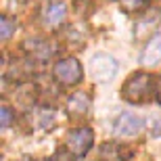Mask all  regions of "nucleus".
Returning a JSON list of instances; mask_svg holds the SVG:
<instances>
[{
	"label": "nucleus",
	"instance_id": "9",
	"mask_svg": "<svg viewBox=\"0 0 161 161\" xmlns=\"http://www.w3.org/2000/svg\"><path fill=\"white\" fill-rule=\"evenodd\" d=\"M142 63L149 67L161 63V31L157 36L151 38V42L147 44V48H144V53H142Z\"/></svg>",
	"mask_w": 161,
	"mask_h": 161
},
{
	"label": "nucleus",
	"instance_id": "3",
	"mask_svg": "<svg viewBox=\"0 0 161 161\" xmlns=\"http://www.w3.org/2000/svg\"><path fill=\"white\" fill-rule=\"evenodd\" d=\"M94 134L90 128H78V130L67 132V149L73 157H84L92 147Z\"/></svg>",
	"mask_w": 161,
	"mask_h": 161
},
{
	"label": "nucleus",
	"instance_id": "6",
	"mask_svg": "<svg viewBox=\"0 0 161 161\" xmlns=\"http://www.w3.org/2000/svg\"><path fill=\"white\" fill-rule=\"evenodd\" d=\"M98 161H125L132 157V151L124 144H117V142H107L103 144L101 151H98Z\"/></svg>",
	"mask_w": 161,
	"mask_h": 161
},
{
	"label": "nucleus",
	"instance_id": "4",
	"mask_svg": "<svg viewBox=\"0 0 161 161\" xmlns=\"http://www.w3.org/2000/svg\"><path fill=\"white\" fill-rule=\"evenodd\" d=\"M90 73L98 82H109L117 73V61L109 54H96L94 59L90 61Z\"/></svg>",
	"mask_w": 161,
	"mask_h": 161
},
{
	"label": "nucleus",
	"instance_id": "15",
	"mask_svg": "<svg viewBox=\"0 0 161 161\" xmlns=\"http://www.w3.org/2000/svg\"><path fill=\"white\" fill-rule=\"evenodd\" d=\"M155 96H157V101H159V105H161V78H159V82H157V90H155Z\"/></svg>",
	"mask_w": 161,
	"mask_h": 161
},
{
	"label": "nucleus",
	"instance_id": "11",
	"mask_svg": "<svg viewBox=\"0 0 161 161\" xmlns=\"http://www.w3.org/2000/svg\"><path fill=\"white\" fill-rule=\"evenodd\" d=\"M119 4L124 11L134 13V11H142L144 6L149 4V0H119Z\"/></svg>",
	"mask_w": 161,
	"mask_h": 161
},
{
	"label": "nucleus",
	"instance_id": "12",
	"mask_svg": "<svg viewBox=\"0 0 161 161\" xmlns=\"http://www.w3.org/2000/svg\"><path fill=\"white\" fill-rule=\"evenodd\" d=\"M0 113H2V128H8V125L13 124V119H15V115H13V109L8 107V105H2L0 107Z\"/></svg>",
	"mask_w": 161,
	"mask_h": 161
},
{
	"label": "nucleus",
	"instance_id": "16",
	"mask_svg": "<svg viewBox=\"0 0 161 161\" xmlns=\"http://www.w3.org/2000/svg\"><path fill=\"white\" fill-rule=\"evenodd\" d=\"M36 161H44V159H36Z\"/></svg>",
	"mask_w": 161,
	"mask_h": 161
},
{
	"label": "nucleus",
	"instance_id": "1",
	"mask_svg": "<svg viewBox=\"0 0 161 161\" xmlns=\"http://www.w3.org/2000/svg\"><path fill=\"white\" fill-rule=\"evenodd\" d=\"M151 90H153V78L144 71H138L124 82L121 94L128 103L140 105V103H147L151 98Z\"/></svg>",
	"mask_w": 161,
	"mask_h": 161
},
{
	"label": "nucleus",
	"instance_id": "14",
	"mask_svg": "<svg viewBox=\"0 0 161 161\" xmlns=\"http://www.w3.org/2000/svg\"><path fill=\"white\" fill-rule=\"evenodd\" d=\"M73 159H75V157H73L67 149H59L48 161H73Z\"/></svg>",
	"mask_w": 161,
	"mask_h": 161
},
{
	"label": "nucleus",
	"instance_id": "10",
	"mask_svg": "<svg viewBox=\"0 0 161 161\" xmlns=\"http://www.w3.org/2000/svg\"><path fill=\"white\" fill-rule=\"evenodd\" d=\"M27 48H31V54L36 57V59H48L50 57V53H53L54 48L48 44V42H42V40H31L30 44H27Z\"/></svg>",
	"mask_w": 161,
	"mask_h": 161
},
{
	"label": "nucleus",
	"instance_id": "7",
	"mask_svg": "<svg viewBox=\"0 0 161 161\" xmlns=\"http://www.w3.org/2000/svg\"><path fill=\"white\" fill-rule=\"evenodd\" d=\"M67 15V4L63 2H50V4L44 8V25H46L48 30H57L61 23H63V19Z\"/></svg>",
	"mask_w": 161,
	"mask_h": 161
},
{
	"label": "nucleus",
	"instance_id": "5",
	"mask_svg": "<svg viewBox=\"0 0 161 161\" xmlns=\"http://www.w3.org/2000/svg\"><path fill=\"white\" fill-rule=\"evenodd\" d=\"M113 132L121 138H132V136H138L142 132V119L134 113H121L115 121V128Z\"/></svg>",
	"mask_w": 161,
	"mask_h": 161
},
{
	"label": "nucleus",
	"instance_id": "8",
	"mask_svg": "<svg viewBox=\"0 0 161 161\" xmlns=\"http://www.w3.org/2000/svg\"><path fill=\"white\" fill-rule=\"evenodd\" d=\"M90 111V98L84 92H75L67 101V113L71 117H86Z\"/></svg>",
	"mask_w": 161,
	"mask_h": 161
},
{
	"label": "nucleus",
	"instance_id": "13",
	"mask_svg": "<svg viewBox=\"0 0 161 161\" xmlns=\"http://www.w3.org/2000/svg\"><path fill=\"white\" fill-rule=\"evenodd\" d=\"M0 30H2V34H0V38H2V40H8V38H11L13 23L8 21V17H2V19H0Z\"/></svg>",
	"mask_w": 161,
	"mask_h": 161
},
{
	"label": "nucleus",
	"instance_id": "2",
	"mask_svg": "<svg viewBox=\"0 0 161 161\" xmlns=\"http://www.w3.org/2000/svg\"><path fill=\"white\" fill-rule=\"evenodd\" d=\"M54 80L61 84V86H73L82 80V65H80L78 59L73 57H67V59H61L53 69Z\"/></svg>",
	"mask_w": 161,
	"mask_h": 161
}]
</instances>
